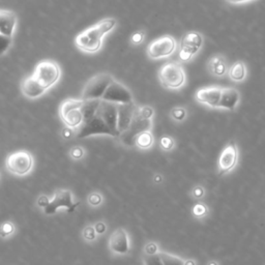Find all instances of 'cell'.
Returning <instances> with one entry per match:
<instances>
[{
    "label": "cell",
    "instance_id": "cell-1",
    "mask_svg": "<svg viewBox=\"0 0 265 265\" xmlns=\"http://www.w3.org/2000/svg\"><path fill=\"white\" fill-rule=\"evenodd\" d=\"M83 123L76 136L80 139L96 135L119 137L117 129V105L104 100L84 101Z\"/></svg>",
    "mask_w": 265,
    "mask_h": 265
},
{
    "label": "cell",
    "instance_id": "cell-2",
    "mask_svg": "<svg viewBox=\"0 0 265 265\" xmlns=\"http://www.w3.org/2000/svg\"><path fill=\"white\" fill-rule=\"evenodd\" d=\"M116 24L117 22L114 18H108L86 28L75 39L77 48L89 54L99 52L103 46L104 38L114 29Z\"/></svg>",
    "mask_w": 265,
    "mask_h": 265
},
{
    "label": "cell",
    "instance_id": "cell-3",
    "mask_svg": "<svg viewBox=\"0 0 265 265\" xmlns=\"http://www.w3.org/2000/svg\"><path fill=\"white\" fill-rule=\"evenodd\" d=\"M159 79L160 84L165 88L176 90L186 84L187 76L180 63L171 61L165 63L159 68Z\"/></svg>",
    "mask_w": 265,
    "mask_h": 265
},
{
    "label": "cell",
    "instance_id": "cell-4",
    "mask_svg": "<svg viewBox=\"0 0 265 265\" xmlns=\"http://www.w3.org/2000/svg\"><path fill=\"white\" fill-rule=\"evenodd\" d=\"M83 100L67 99L59 107V116L65 126L73 130L79 129L83 123Z\"/></svg>",
    "mask_w": 265,
    "mask_h": 265
},
{
    "label": "cell",
    "instance_id": "cell-5",
    "mask_svg": "<svg viewBox=\"0 0 265 265\" xmlns=\"http://www.w3.org/2000/svg\"><path fill=\"white\" fill-rule=\"evenodd\" d=\"M32 75L39 80L41 84L46 89L48 90L59 81L61 70L59 64L57 62L46 59L40 61L37 64Z\"/></svg>",
    "mask_w": 265,
    "mask_h": 265
},
{
    "label": "cell",
    "instance_id": "cell-6",
    "mask_svg": "<svg viewBox=\"0 0 265 265\" xmlns=\"http://www.w3.org/2000/svg\"><path fill=\"white\" fill-rule=\"evenodd\" d=\"M114 78L108 73H101L88 80L82 91L83 101L101 100L109 85L114 81Z\"/></svg>",
    "mask_w": 265,
    "mask_h": 265
},
{
    "label": "cell",
    "instance_id": "cell-7",
    "mask_svg": "<svg viewBox=\"0 0 265 265\" xmlns=\"http://www.w3.org/2000/svg\"><path fill=\"white\" fill-rule=\"evenodd\" d=\"M177 43L172 36H163L153 41L147 46V55L151 59L158 60L167 58L176 51Z\"/></svg>",
    "mask_w": 265,
    "mask_h": 265
},
{
    "label": "cell",
    "instance_id": "cell-8",
    "mask_svg": "<svg viewBox=\"0 0 265 265\" xmlns=\"http://www.w3.org/2000/svg\"><path fill=\"white\" fill-rule=\"evenodd\" d=\"M7 171L15 175L23 176L28 174L33 167V158L26 151H19L10 154L5 160Z\"/></svg>",
    "mask_w": 265,
    "mask_h": 265
},
{
    "label": "cell",
    "instance_id": "cell-9",
    "mask_svg": "<svg viewBox=\"0 0 265 265\" xmlns=\"http://www.w3.org/2000/svg\"><path fill=\"white\" fill-rule=\"evenodd\" d=\"M204 39L197 31H190L184 34L180 42L178 59L181 62H189L197 54L203 46Z\"/></svg>",
    "mask_w": 265,
    "mask_h": 265
},
{
    "label": "cell",
    "instance_id": "cell-10",
    "mask_svg": "<svg viewBox=\"0 0 265 265\" xmlns=\"http://www.w3.org/2000/svg\"><path fill=\"white\" fill-rule=\"evenodd\" d=\"M154 126L153 119H145L136 112L129 128L119 135L120 141L126 146H133L136 137L146 131H152Z\"/></svg>",
    "mask_w": 265,
    "mask_h": 265
},
{
    "label": "cell",
    "instance_id": "cell-11",
    "mask_svg": "<svg viewBox=\"0 0 265 265\" xmlns=\"http://www.w3.org/2000/svg\"><path fill=\"white\" fill-rule=\"evenodd\" d=\"M238 148L235 142H229L217 159V174L223 176L233 171L238 163Z\"/></svg>",
    "mask_w": 265,
    "mask_h": 265
},
{
    "label": "cell",
    "instance_id": "cell-12",
    "mask_svg": "<svg viewBox=\"0 0 265 265\" xmlns=\"http://www.w3.org/2000/svg\"><path fill=\"white\" fill-rule=\"evenodd\" d=\"M79 205V202H74L73 194L68 190H58L54 194V197L49 202V204L45 207L44 212L47 215L54 214L59 209H66L68 212L75 211L76 207Z\"/></svg>",
    "mask_w": 265,
    "mask_h": 265
},
{
    "label": "cell",
    "instance_id": "cell-13",
    "mask_svg": "<svg viewBox=\"0 0 265 265\" xmlns=\"http://www.w3.org/2000/svg\"><path fill=\"white\" fill-rule=\"evenodd\" d=\"M109 250L114 255L123 256L131 251V240L128 231L124 228L115 229L109 238Z\"/></svg>",
    "mask_w": 265,
    "mask_h": 265
},
{
    "label": "cell",
    "instance_id": "cell-14",
    "mask_svg": "<svg viewBox=\"0 0 265 265\" xmlns=\"http://www.w3.org/2000/svg\"><path fill=\"white\" fill-rule=\"evenodd\" d=\"M102 100L116 104V105H123V104H130L134 102L131 91L116 80H114L109 85Z\"/></svg>",
    "mask_w": 265,
    "mask_h": 265
},
{
    "label": "cell",
    "instance_id": "cell-15",
    "mask_svg": "<svg viewBox=\"0 0 265 265\" xmlns=\"http://www.w3.org/2000/svg\"><path fill=\"white\" fill-rule=\"evenodd\" d=\"M222 94L221 86H207L196 92L195 99L198 103L210 108L217 109Z\"/></svg>",
    "mask_w": 265,
    "mask_h": 265
},
{
    "label": "cell",
    "instance_id": "cell-16",
    "mask_svg": "<svg viewBox=\"0 0 265 265\" xmlns=\"http://www.w3.org/2000/svg\"><path fill=\"white\" fill-rule=\"evenodd\" d=\"M138 105L133 103L117 105V129L119 135L129 128L135 114L137 112Z\"/></svg>",
    "mask_w": 265,
    "mask_h": 265
},
{
    "label": "cell",
    "instance_id": "cell-17",
    "mask_svg": "<svg viewBox=\"0 0 265 265\" xmlns=\"http://www.w3.org/2000/svg\"><path fill=\"white\" fill-rule=\"evenodd\" d=\"M47 91L33 75L23 79L21 82V92L22 95L28 99H38L42 97Z\"/></svg>",
    "mask_w": 265,
    "mask_h": 265
},
{
    "label": "cell",
    "instance_id": "cell-18",
    "mask_svg": "<svg viewBox=\"0 0 265 265\" xmlns=\"http://www.w3.org/2000/svg\"><path fill=\"white\" fill-rule=\"evenodd\" d=\"M240 101V94L236 88L222 87V94L217 109L233 111L238 106Z\"/></svg>",
    "mask_w": 265,
    "mask_h": 265
},
{
    "label": "cell",
    "instance_id": "cell-19",
    "mask_svg": "<svg viewBox=\"0 0 265 265\" xmlns=\"http://www.w3.org/2000/svg\"><path fill=\"white\" fill-rule=\"evenodd\" d=\"M17 26V16L11 10L0 9V33L13 39Z\"/></svg>",
    "mask_w": 265,
    "mask_h": 265
},
{
    "label": "cell",
    "instance_id": "cell-20",
    "mask_svg": "<svg viewBox=\"0 0 265 265\" xmlns=\"http://www.w3.org/2000/svg\"><path fill=\"white\" fill-rule=\"evenodd\" d=\"M207 70L209 72L217 78H222L228 73V66H227V61L226 58L221 55L217 54L212 56V58L209 59L207 61Z\"/></svg>",
    "mask_w": 265,
    "mask_h": 265
},
{
    "label": "cell",
    "instance_id": "cell-21",
    "mask_svg": "<svg viewBox=\"0 0 265 265\" xmlns=\"http://www.w3.org/2000/svg\"><path fill=\"white\" fill-rule=\"evenodd\" d=\"M229 78L234 82H243L247 78V66L243 61L234 62L228 70Z\"/></svg>",
    "mask_w": 265,
    "mask_h": 265
},
{
    "label": "cell",
    "instance_id": "cell-22",
    "mask_svg": "<svg viewBox=\"0 0 265 265\" xmlns=\"http://www.w3.org/2000/svg\"><path fill=\"white\" fill-rule=\"evenodd\" d=\"M155 144V137L152 131H146L138 135L135 139L134 145L137 146L141 151H147V149L152 148Z\"/></svg>",
    "mask_w": 265,
    "mask_h": 265
},
{
    "label": "cell",
    "instance_id": "cell-23",
    "mask_svg": "<svg viewBox=\"0 0 265 265\" xmlns=\"http://www.w3.org/2000/svg\"><path fill=\"white\" fill-rule=\"evenodd\" d=\"M192 214L195 218H197V220H203V218H205L210 214V207L205 203L198 201L192 207Z\"/></svg>",
    "mask_w": 265,
    "mask_h": 265
},
{
    "label": "cell",
    "instance_id": "cell-24",
    "mask_svg": "<svg viewBox=\"0 0 265 265\" xmlns=\"http://www.w3.org/2000/svg\"><path fill=\"white\" fill-rule=\"evenodd\" d=\"M159 256L164 265H184L183 258L173 255V254H170V253L160 251L159 253Z\"/></svg>",
    "mask_w": 265,
    "mask_h": 265
},
{
    "label": "cell",
    "instance_id": "cell-25",
    "mask_svg": "<svg viewBox=\"0 0 265 265\" xmlns=\"http://www.w3.org/2000/svg\"><path fill=\"white\" fill-rule=\"evenodd\" d=\"M159 147L162 148L164 152H171L173 151V148L175 147V141L173 138L170 136H163L159 140Z\"/></svg>",
    "mask_w": 265,
    "mask_h": 265
},
{
    "label": "cell",
    "instance_id": "cell-26",
    "mask_svg": "<svg viewBox=\"0 0 265 265\" xmlns=\"http://www.w3.org/2000/svg\"><path fill=\"white\" fill-rule=\"evenodd\" d=\"M188 112L187 110L182 107H175L171 110L170 116L171 118L175 121H182L187 118Z\"/></svg>",
    "mask_w": 265,
    "mask_h": 265
},
{
    "label": "cell",
    "instance_id": "cell-27",
    "mask_svg": "<svg viewBox=\"0 0 265 265\" xmlns=\"http://www.w3.org/2000/svg\"><path fill=\"white\" fill-rule=\"evenodd\" d=\"M160 252L159 247L158 246L157 243L155 241H149L143 249V253H144V256H154V255H158L159 253Z\"/></svg>",
    "mask_w": 265,
    "mask_h": 265
},
{
    "label": "cell",
    "instance_id": "cell-28",
    "mask_svg": "<svg viewBox=\"0 0 265 265\" xmlns=\"http://www.w3.org/2000/svg\"><path fill=\"white\" fill-rule=\"evenodd\" d=\"M205 194H206L205 188L200 186V184H197V186H195L191 190V193H190L191 197L196 201H201L205 197Z\"/></svg>",
    "mask_w": 265,
    "mask_h": 265
},
{
    "label": "cell",
    "instance_id": "cell-29",
    "mask_svg": "<svg viewBox=\"0 0 265 265\" xmlns=\"http://www.w3.org/2000/svg\"><path fill=\"white\" fill-rule=\"evenodd\" d=\"M137 113L145 119H154L155 111L151 106H138Z\"/></svg>",
    "mask_w": 265,
    "mask_h": 265
},
{
    "label": "cell",
    "instance_id": "cell-30",
    "mask_svg": "<svg viewBox=\"0 0 265 265\" xmlns=\"http://www.w3.org/2000/svg\"><path fill=\"white\" fill-rule=\"evenodd\" d=\"M11 42H13V39L5 37L3 34L0 33V56H2L8 51Z\"/></svg>",
    "mask_w": 265,
    "mask_h": 265
},
{
    "label": "cell",
    "instance_id": "cell-31",
    "mask_svg": "<svg viewBox=\"0 0 265 265\" xmlns=\"http://www.w3.org/2000/svg\"><path fill=\"white\" fill-rule=\"evenodd\" d=\"M15 231V226L11 222H4L1 226H0V236L1 237H7L11 235Z\"/></svg>",
    "mask_w": 265,
    "mask_h": 265
},
{
    "label": "cell",
    "instance_id": "cell-32",
    "mask_svg": "<svg viewBox=\"0 0 265 265\" xmlns=\"http://www.w3.org/2000/svg\"><path fill=\"white\" fill-rule=\"evenodd\" d=\"M87 201H88V204L90 206H92V207H98V206H100L103 203V197H102V195L100 193L94 192V193H91L88 196Z\"/></svg>",
    "mask_w": 265,
    "mask_h": 265
},
{
    "label": "cell",
    "instance_id": "cell-33",
    "mask_svg": "<svg viewBox=\"0 0 265 265\" xmlns=\"http://www.w3.org/2000/svg\"><path fill=\"white\" fill-rule=\"evenodd\" d=\"M144 38H145V32L143 30H138L132 34L130 42L134 46H139L140 44L143 43Z\"/></svg>",
    "mask_w": 265,
    "mask_h": 265
},
{
    "label": "cell",
    "instance_id": "cell-34",
    "mask_svg": "<svg viewBox=\"0 0 265 265\" xmlns=\"http://www.w3.org/2000/svg\"><path fill=\"white\" fill-rule=\"evenodd\" d=\"M143 265H164L159 254L154 256H144Z\"/></svg>",
    "mask_w": 265,
    "mask_h": 265
},
{
    "label": "cell",
    "instance_id": "cell-35",
    "mask_svg": "<svg viewBox=\"0 0 265 265\" xmlns=\"http://www.w3.org/2000/svg\"><path fill=\"white\" fill-rule=\"evenodd\" d=\"M83 237L87 241H94L97 238V233L94 226H88L83 230Z\"/></svg>",
    "mask_w": 265,
    "mask_h": 265
},
{
    "label": "cell",
    "instance_id": "cell-36",
    "mask_svg": "<svg viewBox=\"0 0 265 265\" xmlns=\"http://www.w3.org/2000/svg\"><path fill=\"white\" fill-rule=\"evenodd\" d=\"M84 154H85L84 149L80 146L73 147L70 152V155H71L72 159H81L84 157Z\"/></svg>",
    "mask_w": 265,
    "mask_h": 265
},
{
    "label": "cell",
    "instance_id": "cell-37",
    "mask_svg": "<svg viewBox=\"0 0 265 265\" xmlns=\"http://www.w3.org/2000/svg\"><path fill=\"white\" fill-rule=\"evenodd\" d=\"M94 228L96 230V233L97 234H100V235L105 233L106 230H107V226H106V224L104 223V222H98V223H96V225L94 226Z\"/></svg>",
    "mask_w": 265,
    "mask_h": 265
},
{
    "label": "cell",
    "instance_id": "cell-38",
    "mask_svg": "<svg viewBox=\"0 0 265 265\" xmlns=\"http://www.w3.org/2000/svg\"><path fill=\"white\" fill-rule=\"evenodd\" d=\"M49 202H50V200L48 197H46V196H41L38 200V205L40 207H43V209H45V207L49 204Z\"/></svg>",
    "mask_w": 265,
    "mask_h": 265
},
{
    "label": "cell",
    "instance_id": "cell-39",
    "mask_svg": "<svg viewBox=\"0 0 265 265\" xmlns=\"http://www.w3.org/2000/svg\"><path fill=\"white\" fill-rule=\"evenodd\" d=\"M62 136L65 138V139H70V138H72L74 136V130L65 126L64 130L62 131Z\"/></svg>",
    "mask_w": 265,
    "mask_h": 265
},
{
    "label": "cell",
    "instance_id": "cell-40",
    "mask_svg": "<svg viewBox=\"0 0 265 265\" xmlns=\"http://www.w3.org/2000/svg\"><path fill=\"white\" fill-rule=\"evenodd\" d=\"M227 1L232 4H240V3H247L250 1H257V0H227Z\"/></svg>",
    "mask_w": 265,
    "mask_h": 265
},
{
    "label": "cell",
    "instance_id": "cell-41",
    "mask_svg": "<svg viewBox=\"0 0 265 265\" xmlns=\"http://www.w3.org/2000/svg\"><path fill=\"white\" fill-rule=\"evenodd\" d=\"M154 181L156 183H159V182H162L163 181V176L162 175H159V174H156L154 176Z\"/></svg>",
    "mask_w": 265,
    "mask_h": 265
},
{
    "label": "cell",
    "instance_id": "cell-42",
    "mask_svg": "<svg viewBox=\"0 0 265 265\" xmlns=\"http://www.w3.org/2000/svg\"><path fill=\"white\" fill-rule=\"evenodd\" d=\"M184 265H196V261L193 259H184Z\"/></svg>",
    "mask_w": 265,
    "mask_h": 265
},
{
    "label": "cell",
    "instance_id": "cell-43",
    "mask_svg": "<svg viewBox=\"0 0 265 265\" xmlns=\"http://www.w3.org/2000/svg\"><path fill=\"white\" fill-rule=\"evenodd\" d=\"M207 265H218V263L216 261H210L207 263Z\"/></svg>",
    "mask_w": 265,
    "mask_h": 265
}]
</instances>
